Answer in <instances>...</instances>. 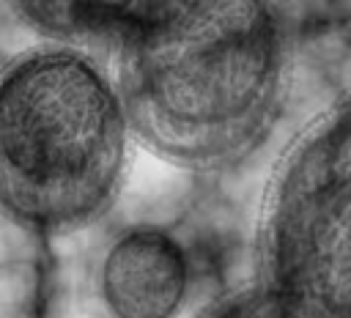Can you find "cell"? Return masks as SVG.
<instances>
[{
    "label": "cell",
    "mask_w": 351,
    "mask_h": 318,
    "mask_svg": "<svg viewBox=\"0 0 351 318\" xmlns=\"http://www.w3.org/2000/svg\"><path fill=\"white\" fill-rule=\"evenodd\" d=\"M285 74L274 0H140L115 44L137 143L192 170L236 164L266 140Z\"/></svg>",
    "instance_id": "6da1fadb"
},
{
    "label": "cell",
    "mask_w": 351,
    "mask_h": 318,
    "mask_svg": "<svg viewBox=\"0 0 351 318\" xmlns=\"http://www.w3.org/2000/svg\"><path fill=\"white\" fill-rule=\"evenodd\" d=\"M132 140L118 80L88 49L44 44L5 63L0 178L16 225L55 236L96 222L121 192Z\"/></svg>",
    "instance_id": "7a4b0ae2"
},
{
    "label": "cell",
    "mask_w": 351,
    "mask_h": 318,
    "mask_svg": "<svg viewBox=\"0 0 351 318\" xmlns=\"http://www.w3.org/2000/svg\"><path fill=\"white\" fill-rule=\"evenodd\" d=\"M258 277L271 318H351V93L280 159L261 214Z\"/></svg>",
    "instance_id": "3957f363"
},
{
    "label": "cell",
    "mask_w": 351,
    "mask_h": 318,
    "mask_svg": "<svg viewBox=\"0 0 351 318\" xmlns=\"http://www.w3.org/2000/svg\"><path fill=\"white\" fill-rule=\"evenodd\" d=\"M96 285L110 318H176L192 291V263L173 233L140 225L107 247Z\"/></svg>",
    "instance_id": "277c9868"
},
{
    "label": "cell",
    "mask_w": 351,
    "mask_h": 318,
    "mask_svg": "<svg viewBox=\"0 0 351 318\" xmlns=\"http://www.w3.org/2000/svg\"><path fill=\"white\" fill-rule=\"evenodd\" d=\"M22 25L47 44H118L140 0H8Z\"/></svg>",
    "instance_id": "5b68a950"
}]
</instances>
